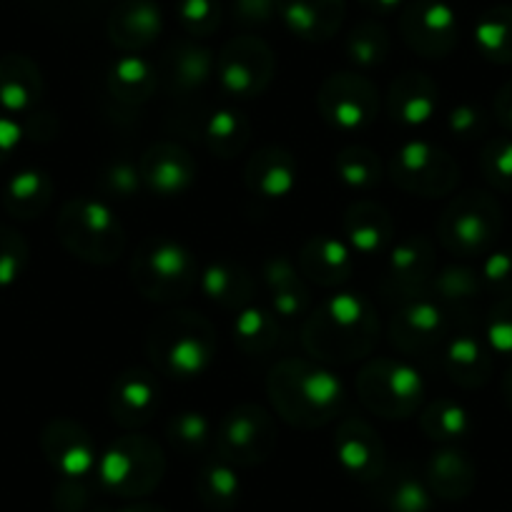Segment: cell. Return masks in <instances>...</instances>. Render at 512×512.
<instances>
[{
  "label": "cell",
  "mask_w": 512,
  "mask_h": 512,
  "mask_svg": "<svg viewBox=\"0 0 512 512\" xmlns=\"http://www.w3.org/2000/svg\"><path fill=\"white\" fill-rule=\"evenodd\" d=\"M277 8L294 33L327 38L344 16V0H277Z\"/></svg>",
  "instance_id": "2"
},
{
  "label": "cell",
  "mask_w": 512,
  "mask_h": 512,
  "mask_svg": "<svg viewBox=\"0 0 512 512\" xmlns=\"http://www.w3.org/2000/svg\"><path fill=\"white\" fill-rule=\"evenodd\" d=\"M497 116H500L502 123L512 128V81L497 96Z\"/></svg>",
  "instance_id": "19"
},
{
  "label": "cell",
  "mask_w": 512,
  "mask_h": 512,
  "mask_svg": "<svg viewBox=\"0 0 512 512\" xmlns=\"http://www.w3.org/2000/svg\"><path fill=\"white\" fill-rule=\"evenodd\" d=\"M121 512H166V510H161V507H154V505H134V507H128V510H121Z\"/></svg>",
  "instance_id": "21"
},
{
  "label": "cell",
  "mask_w": 512,
  "mask_h": 512,
  "mask_svg": "<svg viewBox=\"0 0 512 512\" xmlns=\"http://www.w3.org/2000/svg\"><path fill=\"white\" fill-rule=\"evenodd\" d=\"M505 400H507V405L512 407V369L507 372V377H505Z\"/></svg>",
  "instance_id": "22"
},
{
  "label": "cell",
  "mask_w": 512,
  "mask_h": 512,
  "mask_svg": "<svg viewBox=\"0 0 512 512\" xmlns=\"http://www.w3.org/2000/svg\"><path fill=\"white\" fill-rule=\"evenodd\" d=\"M482 166H485V174L492 184L512 191V141H492L482 156Z\"/></svg>",
  "instance_id": "10"
},
{
  "label": "cell",
  "mask_w": 512,
  "mask_h": 512,
  "mask_svg": "<svg viewBox=\"0 0 512 512\" xmlns=\"http://www.w3.org/2000/svg\"><path fill=\"white\" fill-rule=\"evenodd\" d=\"M43 179L38 174H18L16 179L8 184L6 204L13 214H33L38 204H43Z\"/></svg>",
  "instance_id": "9"
},
{
  "label": "cell",
  "mask_w": 512,
  "mask_h": 512,
  "mask_svg": "<svg viewBox=\"0 0 512 512\" xmlns=\"http://www.w3.org/2000/svg\"><path fill=\"white\" fill-rule=\"evenodd\" d=\"M181 21L194 33L214 31L219 23V3L216 0H181Z\"/></svg>",
  "instance_id": "12"
},
{
  "label": "cell",
  "mask_w": 512,
  "mask_h": 512,
  "mask_svg": "<svg viewBox=\"0 0 512 512\" xmlns=\"http://www.w3.org/2000/svg\"><path fill=\"white\" fill-rule=\"evenodd\" d=\"M23 259H26V246L18 239V234L0 229V287L18 277Z\"/></svg>",
  "instance_id": "13"
},
{
  "label": "cell",
  "mask_w": 512,
  "mask_h": 512,
  "mask_svg": "<svg viewBox=\"0 0 512 512\" xmlns=\"http://www.w3.org/2000/svg\"><path fill=\"white\" fill-rule=\"evenodd\" d=\"M38 86V73L28 58L11 56L0 58V103L8 111H21L33 101Z\"/></svg>",
  "instance_id": "3"
},
{
  "label": "cell",
  "mask_w": 512,
  "mask_h": 512,
  "mask_svg": "<svg viewBox=\"0 0 512 512\" xmlns=\"http://www.w3.org/2000/svg\"><path fill=\"white\" fill-rule=\"evenodd\" d=\"M277 0H234V11L239 13V18L251 23H262L272 16Z\"/></svg>",
  "instance_id": "16"
},
{
  "label": "cell",
  "mask_w": 512,
  "mask_h": 512,
  "mask_svg": "<svg viewBox=\"0 0 512 512\" xmlns=\"http://www.w3.org/2000/svg\"><path fill=\"white\" fill-rule=\"evenodd\" d=\"M475 41L490 61L512 63V8L495 6L482 13Z\"/></svg>",
  "instance_id": "4"
},
{
  "label": "cell",
  "mask_w": 512,
  "mask_h": 512,
  "mask_svg": "<svg viewBox=\"0 0 512 512\" xmlns=\"http://www.w3.org/2000/svg\"><path fill=\"white\" fill-rule=\"evenodd\" d=\"M199 497L211 510H231L239 500V482L224 465H211L199 477Z\"/></svg>",
  "instance_id": "8"
},
{
  "label": "cell",
  "mask_w": 512,
  "mask_h": 512,
  "mask_svg": "<svg viewBox=\"0 0 512 512\" xmlns=\"http://www.w3.org/2000/svg\"><path fill=\"white\" fill-rule=\"evenodd\" d=\"M490 337L500 352L512 354V297L505 299V302L492 312Z\"/></svg>",
  "instance_id": "15"
},
{
  "label": "cell",
  "mask_w": 512,
  "mask_h": 512,
  "mask_svg": "<svg viewBox=\"0 0 512 512\" xmlns=\"http://www.w3.org/2000/svg\"><path fill=\"white\" fill-rule=\"evenodd\" d=\"M487 277L492 282L512 284V254H497L487 267Z\"/></svg>",
  "instance_id": "17"
},
{
  "label": "cell",
  "mask_w": 512,
  "mask_h": 512,
  "mask_svg": "<svg viewBox=\"0 0 512 512\" xmlns=\"http://www.w3.org/2000/svg\"><path fill=\"white\" fill-rule=\"evenodd\" d=\"M113 38L126 43H144L159 33V8L149 0H136L126 3L113 13L111 21Z\"/></svg>",
  "instance_id": "6"
},
{
  "label": "cell",
  "mask_w": 512,
  "mask_h": 512,
  "mask_svg": "<svg viewBox=\"0 0 512 512\" xmlns=\"http://www.w3.org/2000/svg\"><path fill=\"white\" fill-rule=\"evenodd\" d=\"M500 231V209L490 199H477L467 211H462L457 221V239L465 249H482L495 239Z\"/></svg>",
  "instance_id": "7"
},
{
  "label": "cell",
  "mask_w": 512,
  "mask_h": 512,
  "mask_svg": "<svg viewBox=\"0 0 512 512\" xmlns=\"http://www.w3.org/2000/svg\"><path fill=\"white\" fill-rule=\"evenodd\" d=\"M384 43L387 41H384L382 28H377L374 23H364L352 36L354 58H359V61H374L384 51Z\"/></svg>",
  "instance_id": "14"
},
{
  "label": "cell",
  "mask_w": 512,
  "mask_h": 512,
  "mask_svg": "<svg viewBox=\"0 0 512 512\" xmlns=\"http://www.w3.org/2000/svg\"><path fill=\"white\" fill-rule=\"evenodd\" d=\"M430 482L437 495L445 500H462L470 495L472 485H475V470H472L470 460H465V455L445 452L432 462Z\"/></svg>",
  "instance_id": "5"
},
{
  "label": "cell",
  "mask_w": 512,
  "mask_h": 512,
  "mask_svg": "<svg viewBox=\"0 0 512 512\" xmlns=\"http://www.w3.org/2000/svg\"><path fill=\"white\" fill-rule=\"evenodd\" d=\"M430 497L425 487L415 480H400L387 495V510L390 512H427Z\"/></svg>",
  "instance_id": "11"
},
{
  "label": "cell",
  "mask_w": 512,
  "mask_h": 512,
  "mask_svg": "<svg viewBox=\"0 0 512 512\" xmlns=\"http://www.w3.org/2000/svg\"><path fill=\"white\" fill-rule=\"evenodd\" d=\"M402 33L415 48L430 56H440L457 41L455 13L442 0H415L402 13Z\"/></svg>",
  "instance_id": "1"
},
{
  "label": "cell",
  "mask_w": 512,
  "mask_h": 512,
  "mask_svg": "<svg viewBox=\"0 0 512 512\" xmlns=\"http://www.w3.org/2000/svg\"><path fill=\"white\" fill-rule=\"evenodd\" d=\"M18 141V126L8 118H0V161L6 159L8 151L16 146Z\"/></svg>",
  "instance_id": "18"
},
{
  "label": "cell",
  "mask_w": 512,
  "mask_h": 512,
  "mask_svg": "<svg viewBox=\"0 0 512 512\" xmlns=\"http://www.w3.org/2000/svg\"><path fill=\"white\" fill-rule=\"evenodd\" d=\"M400 3L402 0H362L364 8H369V11H379V13L392 11V8H397Z\"/></svg>",
  "instance_id": "20"
}]
</instances>
